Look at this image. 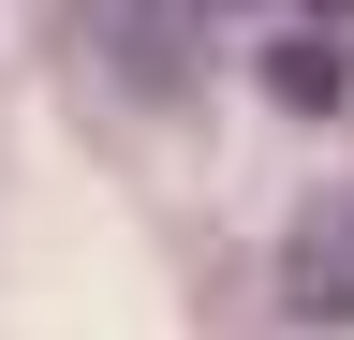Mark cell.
Instances as JSON below:
<instances>
[{
    "label": "cell",
    "instance_id": "obj_1",
    "mask_svg": "<svg viewBox=\"0 0 354 340\" xmlns=\"http://www.w3.org/2000/svg\"><path fill=\"white\" fill-rule=\"evenodd\" d=\"M281 311L295 325H354V193H310L281 237Z\"/></svg>",
    "mask_w": 354,
    "mask_h": 340
},
{
    "label": "cell",
    "instance_id": "obj_2",
    "mask_svg": "<svg viewBox=\"0 0 354 340\" xmlns=\"http://www.w3.org/2000/svg\"><path fill=\"white\" fill-rule=\"evenodd\" d=\"M266 89H281L295 118H339L354 104V60L325 45V30H281V45H266Z\"/></svg>",
    "mask_w": 354,
    "mask_h": 340
}]
</instances>
